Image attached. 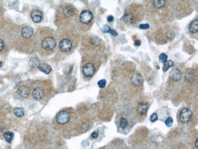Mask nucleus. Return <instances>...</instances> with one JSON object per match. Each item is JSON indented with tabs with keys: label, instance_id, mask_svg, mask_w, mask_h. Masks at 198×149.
Wrapping results in <instances>:
<instances>
[{
	"label": "nucleus",
	"instance_id": "1",
	"mask_svg": "<svg viewBox=\"0 0 198 149\" xmlns=\"http://www.w3.org/2000/svg\"><path fill=\"white\" fill-rule=\"evenodd\" d=\"M56 45V40L52 37H46L42 41V47L46 51L52 50Z\"/></svg>",
	"mask_w": 198,
	"mask_h": 149
},
{
	"label": "nucleus",
	"instance_id": "2",
	"mask_svg": "<svg viewBox=\"0 0 198 149\" xmlns=\"http://www.w3.org/2000/svg\"><path fill=\"white\" fill-rule=\"evenodd\" d=\"M93 19L92 13L89 11H84L79 15V21L84 25L91 23Z\"/></svg>",
	"mask_w": 198,
	"mask_h": 149
},
{
	"label": "nucleus",
	"instance_id": "3",
	"mask_svg": "<svg viewBox=\"0 0 198 149\" xmlns=\"http://www.w3.org/2000/svg\"><path fill=\"white\" fill-rule=\"evenodd\" d=\"M96 71L95 65L92 62L86 63L82 68V73L87 78L92 77Z\"/></svg>",
	"mask_w": 198,
	"mask_h": 149
},
{
	"label": "nucleus",
	"instance_id": "4",
	"mask_svg": "<svg viewBox=\"0 0 198 149\" xmlns=\"http://www.w3.org/2000/svg\"><path fill=\"white\" fill-rule=\"evenodd\" d=\"M137 16L134 12L131 10H129L126 12L123 17V22L127 25H132L135 23H137Z\"/></svg>",
	"mask_w": 198,
	"mask_h": 149
},
{
	"label": "nucleus",
	"instance_id": "5",
	"mask_svg": "<svg viewBox=\"0 0 198 149\" xmlns=\"http://www.w3.org/2000/svg\"><path fill=\"white\" fill-rule=\"evenodd\" d=\"M60 50L63 53H68L73 48V43L69 39L65 38L62 39L59 44Z\"/></svg>",
	"mask_w": 198,
	"mask_h": 149
},
{
	"label": "nucleus",
	"instance_id": "6",
	"mask_svg": "<svg viewBox=\"0 0 198 149\" xmlns=\"http://www.w3.org/2000/svg\"><path fill=\"white\" fill-rule=\"evenodd\" d=\"M192 116V112L188 108H184L179 114V119L181 122L185 123L188 122Z\"/></svg>",
	"mask_w": 198,
	"mask_h": 149
},
{
	"label": "nucleus",
	"instance_id": "7",
	"mask_svg": "<svg viewBox=\"0 0 198 149\" xmlns=\"http://www.w3.org/2000/svg\"><path fill=\"white\" fill-rule=\"evenodd\" d=\"M70 119L69 114L66 111H61L56 116V120L61 125H65L68 122Z\"/></svg>",
	"mask_w": 198,
	"mask_h": 149
},
{
	"label": "nucleus",
	"instance_id": "8",
	"mask_svg": "<svg viewBox=\"0 0 198 149\" xmlns=\"http://www.w3.org/2000/svg\"><path fill=\"white\" fill-rule=\"evenodd\" d=\"M182 77V73L181 71L177 69L174 68L170 73V77L173 81H179L181 80Z\"/></svg>",
	"mask_w": 198,
	"mask_h": 149
},
{
	"label": "nucleus",
	"instance_id": "9",
	"mask_svg": "<svg viewBox=\"0 0 198 149\" xmlns=\"http://www.w3.org/2000/svg\"><path fill=\"white\" fill-rule=\"evenodd\" d=\"M143 82V78L139 73H135L131 77V83L134 86H140Z\"/></svg>",
	"mask_w": 198,
	"mask_h": 149
},
{
	"label": "nucleus",
	"instance_id": "10",
	"mask_svg": "<svg viewBox=\"0 0 198 149\" xmlns=\"http://www.w3.org/2000/svg\"><path fill=\"white\" fill-rule=\"evenodd\" d=\"M43 18V14L42 12L39 11V10H34L32 11L31 13V18L32 20L35 23H40Z\"/></svg>",
	"mask_w": 198,
	"mask_h": 149
},
{
	"label": "nucleus",
	"instance_id": "11",
	"mask_svg": "<svg viewBox=\"0 0 198 149\" xmlns=\"http://www.w3.org/2000/svg\"><path fill=\"white\" fill-rule=\"evenodd\" d=\"M21 33L24 38L30 39L34 35V30L31 26H25L22 28Z\"/></svg>",
	"mask_w": 198,
	"mask_h": 149
},
{
	"label": "nucleus",
	"instance_id": "12",
	"mask_svg": "<svg viewBox=\"0 0 198 149\" xmlns=\"http://www.w3.org/2000/svg\"><path fill=\"white\" fill-rule=\"evenodd\" d=\"M62 14L64 18H69L73 17L74 14V8L70 6H66L63 8L62 10Z\"/></svg>",
	"mask_w": 198,
	"mask_h": 149
},
{
	"label": "nucleus",
	"instance_id": "13",
	"mask_svg": "<svg viewBox=\"0 0 198 149\" xmlns=\"http://www.w3.org/2000/svg\"><path fill=\"white\" fill-rule=\"evenodd\" d=\"M149 108V105L147 103L141 102L139 103L137 107V113L143 116L147 113L148 109Z\"/></svg>",
	"mask_w": 198,
	"mask_h": 149
},
{
	"label": "nucleus",
	"instance_id": "14",
	"mask_svg": "<svg viewBox=\"0 0 198 149\" xmlns=\"http://www.w3.org/2000/svg\"><path fill=\"white\" fill-rule=\"evenodd\" d=\"M44 96V90L41 87H36L32 92V96L36 100H41Z\"/></svg>",
	"mask_w": 198,
	"mask_h": 149
},
{
	"label": "nucleus",
	"instance_id": "15",
	"mask_svg": "<svg viewBox=\"0 0 198 149\" xmlns=\"http://www.w3.org/2000/svg\"><path fill=\"white\" fill-rule=\"evenodd\" d=\"M17 92L19 93V94L23 98L28 97L30 94L29 89L26 86H22L19 87V89H18Z\"/></svg>",
	"mask_w": 198,
	"mask_h": 149
},
{
	"label": "nucleus",
	"instance_id": "16",
	"mask_svg": "<svg viewBox=\"0 0 198 149\" xmlns=\"http://www.w3.org/2000/svg\"><path fill=\"white\" fill-rule=\"evenodd\" d=\"M38 68L41 71L45 74H49L51 71V67L47 64H40V65L38 66Z\"/></svg>",
	"mask_w": 198,
	"mask_h": 149
},
{
	"label": "nucleus",
	"instance_id": "17",
	"mask_svg": "<svg viewBox=\"0 0 198 149\" xmlns=\"http://www.w3.org/2000/svg\"><path fill=\"white\" fill-rule=\"evenodd\" d=\"M189 31L190 32L195 34L197 33L198 32V21L194 20L191 22V23L189 25Z\"/></svg>",
	"mask_w": 198,
	"mask_h": 149
},
{
	"label": "nucleus",
	"instance_id": "18",
	"mask_svg": "<svg viewBox=\"0 0 198 149\" xmlns=\"http://www.w3.org/2000/svg\"><path fill=\"white\" fill-rule=\"evenodd\" d=\"M165 4H166V1H164V0H155V1L152 2V6L157 9H160L164 8Z\"/></svg>",
	"mask_w": 198,
	"mask_h": 149
},
{
	"label": "nucleus",
	"instance_id": "19",
	"mask_svg": "<svg viewBox=\"0 0 198 149\" xmlns=\"http://www.w3.org/2000/svg\"><path fill=\"white\" fill-rule=\"evenodd\" d=\"M13 113L16 117H21L24 116L25 111L22 108H16L13 110Z\"/></svg>",
	"mask_w": 198,
	"mask_h": 149
},
{
	"label": "nucleus",
	"instance_id": "20",
	"mask_svg": "<svg viewBox=\"0 0 198 149\" xmlns=\"http://www.w3.org/2000/svg\"><path fill=\"white\" fill-rule=\"evenodd\" d=\"M102 31L105 33H111L114 36H117L118 35V33L114 29H112L108 25H104L102 28Z\"/></svg>",
	"mask_w": 198,
	"mask_h": 149
},
{
	"label": "nucleus",
	"instance_id": "21",
	"mask_svg": "<svg viewBox=\"0 0 198 149\" xmlns=\"http://www.w3.org/2000/svg\"><path fill=\"white\" fill-rule=\"evenodd\" d=\"M40 65V61L37 58H32L29 61V65L30 67L34 68L36 67H38Z\"/></svg>",
	"mask_w": 198,
	"mask_h": 149
},
{
	"label": "nucleus",
	"instance_id": "22",
	"mask_svg": "<svg viewBox=\"0 0 198 149\" xmlns=\"http://www.w3.org/2000/svg\"><path fill=\"white\" fill-rule=\"evenodd\" d=\"M174 65V63L173 61H167L165 62L164 63L163 65V71H167L170 68L173 67Z\"/></svg>",
	"mask_w": 198,
	"mask_h": 149
},
{
	"label": "nucleus",
	"instance_id": "23",
	"mask_svg": "<svg viewBox=\"0 0 198 149\" xmlns=\"http://www.w3.org/2000/svg\"><path fill=\"white\" fill-rule=\"evenodd\" d=\"M4 138L7 142L10 143L13 140V134L10 132H7L4 134Z\"/></svg>",
	"mask_w": 198,
	"mask_h": 149
},
{
	"label": "nucleus",
	"instance_id": "24",
	"mask_svg": "<svg viewBox=\"0 0 198 149\" xmlns=\"http://www.w3.org/2000/svg\"><path fill=\"white\" fill-rule=\"evenodd\" d=\"M185 80L188 82H191L195 80L194 74L192 72H188L185 75Z\"/></svg>",
	"mask_w": 198,
	"mask_h": 149
},
{
	"label": "nucleus",
	"instance_id": "25",
	"mask_svg": "<svg viewBox=\"0 0 198 149\" xmlns=\"http://www.w3.org/2000/svg\"><path fill=\"white\" fill-rule=\"evenodd\" d=\"M167 58H168V56L166 54H165V53H161L158 59H159L160 62H161V63H164V62H165L167 61Z\"/></svg>",
	"mask_w": 198,
	"mask_h": 149
},
{
	"label": "nucleus",
	"instance_id": "26",
	"mask_svg": "<svg viewBox=\"0 0 198 149\" xmlns=\"http://www.w3.org/2000/svg\"><path fill=\"white\" fill-rule=\"evenodd\" d=\"M128 125V122L127 120L125 118H124V117H122L120 120V126H121V127L123 129H125L127 127Z\"/></svg>",
	"mask_w": 198,
	"mask_h": 149
},
{
	"label": "nucleus",
	"instance_id": "27",
	"mask_svg": "<svg viewBox=\"0 0 198 149\" xmlns=\"http://www.w3.org/2000/svg\"><path fill=\"white\" fill-rule=\"evenodd\" d=\"M98 85L100 88H104L106 85L105 80H101L98 82Z\"/></svg>",
	"mask_w": 198,
	"mask_h": 149
},
{
	"label": "nucleus",
	"instance_id": "28",
	"mask_svg": "<svg viewBox=\"0 0 198 149\" xmlns=\"http://www.w3.org/2000/svg\"><path fill=\"white\" fill-rule=\"evenodd\" d=\"M167 39L170 41H171L173 40V39L174 37V33L172 31H170V32H168L167 33Z\"/></svg>",
	"mask_w": 198,
	"mask_h": 149
},
{
	"label": "nucleus",
	"instance_id": "29",
	"mask_svg": "<svg viewBox=\"0 0 198 149\" xmlns=\"http://www.w3.org/2000/svg\"><path fill=\"white\" fill-rule=\"evenodd\" d=\"M173 119L171 118V117H168L167 120H166V121H165V124H166V125L168 126V127H170V126H171L172 125H173Z\"/></svg>",
	"mask_w": 198,
	"mask_h": 149
},
{
	"label": "nucleus",
	"instance_id": "30",
	"mask_svg": "<svg viewBox=\"0 0 198 149\" xmlns=\"http://www.w3.org/2000/svg\"><path fill=\"white\" fill-rule=\"evenodd\" d=\"M158 119V116H157V114L156 113H153L151 117H150V120L152 122H155Z\"/></svg>",
	"mask_w": 198,
	"mask_h": 149
},
{
	"label": "nucleus",
	"instance_id": "31",
	"mask_svg": "<svg viewBox=\"0 0 198 149\" xmlns=\"http://www.w3.org/2000/svg\"><path fill=\"white\" fill-rule=\"evenodd\" d=\"M139 28L141 29H147L149 28V24H141L139 25Z\"/></svg>",
	"mask_w": 198,
	"mask_h": 149
},
{
	"label": "nucleus",
	"instance_id": "32",
	"mask_svg": "<svg viewBox=\"0 0 198 149\" xmlns=\"http://www.w3.org/2000/svg\"><path fill=\"white\" fill-rule=\"evenodd\" d=\"M4 47V42L0 39V51H1Z\"/></svg>",
	"mask_w": 198,
	"mask_h": 149
},
{
	"label": "nucleus",
	"instance_id": "33",
	"mask_svg": "<svg viewBox=\"0 0 198 149\" xmlns=\"http://www.w3.org/2000/svg\"><path fill=\"white\" fill-rule=\"evenodd\" d=\"M107 21L109 22H112L114 21V17L112 15H109L107 17Z\"/></svg>",
	"mask_w": 198,
	"mask_h": 149
},
{
	"label": "nucleus",
	"instance_id": "34",
	"mask_svg": "<svg viewBox=\"0 0 198 149\" xmlns=\"http://www.w3.org/2000/svg\"><path fill=\"white\" fill-rule=\"evenodd\" d=\"M98 133H97V132H93L92 133V137L93 138H98Z\"/></svg>",
	"mask_w": 198,
	"mask_h": 149
},
{
	"label": "nucleus",
	"instance_id": "35",
	"mask_svg": "<svg viewBox=\"0 0 198 149\" xmlns=\"http://www.w3.org/2000/svg\"><path fill=\"white\" fill-rule=\"evenodd\" d=\"M135 45H136V46H140V44H141V42L140 41H136L135 42Z\"/></svg>",
	"mask_w": 198,
	"mask_h": 149
},
{
	"label": "nucleus",
	"instance_id": "36",
	"mask_svg": "<svg viewBox=\"0 0 198 149\" xmlns=\"http://www.w3.org/2000/svg\"><path fill=\"white\" fill-rule=\"evenodd\" d=\"M195 145H196V148H198V139H196V142H195Z\"/></svg>",
	"mask_w": 198,
	"mask_h": 149
},
{
	"label": "nucleus",
	"instance_id": "37",
	"mask_svg": "<svg viewBox=\"0 0 198 149\" xmlns=\"http://www.w3.org/2000/svg\"><path fill=\"white\" fill-rule=\"evenodd\" d=\"M3 65V62L1 61H0V67H1Z\"/></svg>",
	"mask_w": 198,
	"mask_h": 149
}]
</instances>
